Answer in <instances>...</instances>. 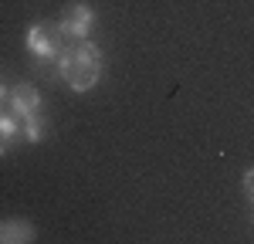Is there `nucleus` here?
I'll list each match as a JSON object with an SVG mask.
<instances>
[{"label":"nucleus","mask_w":254,"mask_h":244,"mask_svg":"<svg viewBox=\"0 0 254 244\" xmlns=\"http://www.w3.org/2000/svg\"><path fill=\"white\" fill-rule=\"evenodd\" d=\"M20 136H24L20 119L10 112V109H7V112H0V156H7V149H10Z\"/></svg>","instance_id":"423d86ee"},{"label":"nucleus","mask_w":254,"mask_h":244,"mask_svg":"<svg viewBox=\"0 0 254 244\" xmlns=\"http://www.w3.org/2000/svg\"><path fill=\"white\" fill-rule=\"evenodd\" d=\"M7 95H10V88H7V85L0 81V105H7Z\"/></svg>","instance_id":"1a4fd4ad"},{"label":"nucleus","mask_w":254,"mask_h":244,"mask_svg":"<svg viewBox=\"0 0 254 244\" xmlns=\"http://www.w3.org/2000/svg\"><path fill=\"white\" fill-rule=\"evenodd\" d=\"M41 105H44V99H41L38 85H31V81H20V85H14L10 88V95H7V109L17 116L20 122L27 119V116H38Z\"/></svg>","instance_id":"7ed1b4c3"},{"label":"nucleus","mask_w":254,"mask_h":244,"mask_svg":"<svg viewBox=\"0 0 254 244\" xmlns=\"http://www.w3.org/2000/svg\"><path fill=\"white\" fill-rule=\"evenodd\" d=\"M92 27H95V10H92V3H75V7H68V10L61 14V20L55 24V31L68 41H88Z\"/></svg>","instance_id":"f03ea898"},{"label":"nucleus","mask_w":254,"mask_h":244,"mask_svg":"<svg viewBox=\"0 0 254 244\" xmlns=\"http://www.w3.org/2000/svg\"><path fill=\"white\" fill-rule=\"evenodd\" d=\"M58 38H61L58 31L51 34L44 24H31L27 34H24V44H27V51H31L38 61H55V58H58V51H61Z\"/></svg>","instance_id":"20e7f679"},{"label":"nucleus","mask_w":254,"mask_h":244,"mask_svg":"<svg viewBox=\"0 0 254 244\" xmlns=\"http://www.w3.org/2000/svg\"><path fill=\"white\" fill-rule=\"evenodd\" d=\"M251 203H254V193H251Z\"/></svg>","instance_id":"9d476101"},{"label":"nucleus","mask_w":254,"mask_h":244,"mask_svg":"<svg viewBox=\"0 0 254 244\" xmlns=\"http://www.w3.org/2000/svg\"><path fill=\"white\" fill-rule=\"evenodd\" d=\"M20 129H24V139L27 142H41L44 136H48V122H44V116H27V119L20 122Z\"/></svg>","instance_id":"0eeeda50"},{"label":"nucleus","mask_w":254,"mask_h":244,"mask_svg":"<svg viewBox=\"0 0 254 244\" xmlns=\"http://www.w3.org/2000/svg\"><path fill=\"white\" fill-rule=\"evenodd\" d=\"M34 238H38L34 227L27 221H20V217L0 221V244H27V241H34Z\"/></svg>","instance_id":"39448f33"},{"label":"nucleus","mask_w":254,"mask_h":244,"mask_svg":"<svg viewBox=\"0 0 254 244\" xmlns=\"http://www.w3.org/2000/svg\"><path fill=\"white\" fill-rule=\"evenodd\" d=\"M102 48L95 41H68L61 44L58 58H55V75H58L71 92H92L102 81Z\"/></svg>","instance_id":"f257e3e1"},{"label":"nucleus","mask_w":254,"mask_h":244,"mask_svg":"<svg viewBox=\"0 0 254 244\" xmlns=\"http://www.w3.org/2000/svg\"><path fill=\"white\" fill-rule=\"evenodd\" d=\"M244 190H248V197L254 193V166H251V170H244Z\"/></svg>","instance_id":"6e6552de"}]
</instances>
